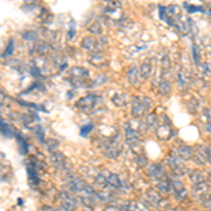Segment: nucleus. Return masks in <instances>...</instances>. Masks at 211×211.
<instances>
[{
	"mask_svg": "<svg viewBox=\"0 0 211 211\" xmlns=\"http://www.w3.org/2000/svg\"><path fill=\"white\" fill-rule=\"evenodd\" d=\"M27 173H28V180H30V184L31 186H37V184H40V182H41V177H40V175H38V170L35 169L34 165H27Z\"/></svg>",
	"mask_w": 211,
	"mask_h": 211,
	"instance_id": "f257e3e1",
	"label": "nucleus"
},
{
	"mask_svg": "<svg viewBox=\"0 0 211 211\" xmlns=\"http://www.w3.org/2000/svg\"><path fill=\"white\" fill-rule=\"evenodd\" d=\"M0 134L4 135L6 138H13V135H14V129H13V127H10L7 123H4L3 120H0Z\"/></svg>",
	"mask_w": 211,
	"mask_h": 211,
	"instance_id": "f03ea898",
	"label": "nucleus"
},
{
	"mask_svg": "<svg viewBox=\"0 0 211 211\" xmlns=\"http://www.w3.org/2000/svg\"><path fill=\"white\" fill-rule=\"evenodd\" d=\"M17 141H18V147H20V153L21 155H27V152H28V142H27V139L23 137L21 134L17 135Z\"/></svg>",
	"mask_w": 211,
	"mask_h": 211,
	"instance_id": "7ed1b4c3",
	"label": "nucleus"
},
{
	"mask_svg": "<svg viewBox=\"0 0 211 211\" xmlns=\"http://www.w3.org/2000/svg\"><path fill=\"white\" fill-rule=\"evenodd\" d=\"M13 44H14V41H13V40H10V44L7 45V48H6L4 53L1 55L3 58H4V56H7V55H11V53H13V49H14V48H13Z\"/></svg>",
	"mask_w": 211,
	"mask_h": 211,
	"instance_id": "20e7f679",
	"label": "nucleus"
},
{
	"mask_svg": "<svg viewBox=\"0 0 211 211\" xmlns=\"http://www.w3.org/2000/svg\"><path fill=\"white\" fill-rule=\"evenodd\" d=\"M3 100H4V95H3V92L0 90V104L3 103Z\"/></svg>",
	"mask_w": 211,
	"mask_h": 211,
	"instance_id": "39448f33",
	"label": "nucleus"
},
{
	"mask_svg": "<svg viewBox=\"0 0 211 211\" xmlns=\"http://www.w3.org/2000/svg\"><path fill=\"white\" fill-rule=\"evenodd\" d=\"M84 211H86V210H84Z\"/></svg>",
	"mask_w": 211,
	"mask_h": 211,
	"instance_id": "423d86ee",
	"label": "nucleus"
}]
</instances>
